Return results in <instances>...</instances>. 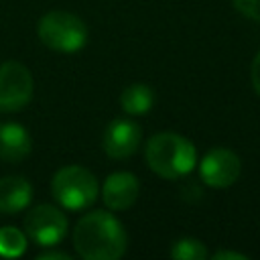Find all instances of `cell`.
Returning <instances> with one entry per match:
<instances>
[{"label": "cell", "instance_id": "obj_1", "mask_svg": "<svg viewBox=\"0 0 260 260\" xmlns=\"http://www.w3.org/2000/svg\"><path fill=\"white\" fill-rule=\"evenodd\" d=\"M128 236L110 211L85 213L73 228L75 252L85 260H116L126 252Z\"/></svg>", "mask_w": 260, "mask_h": 260}, {"label": "cell", "instance_id": "obj_2", "mask_svg": "<svg viewBox=\"0 0 260 260\" xmlns=\"http://www.w3.org/2000/svg\"><path fill=\"white\" fill-rule=\"evenodd\" d=\"M146 165L162 179H181L189 175L197 162L193 142L177 132H158L146 142Z\"/></svg>", "mask_w": 260, "mask_h": 260}, {"label": "cell", "instance_id": "obj_3", "mask_svg": "<svg viewBox=\"0 0 260 260\" xmlns=\"http://www.w3.org/2000/svg\"><path fill=\"white\" fill-rule=\"evenodd\" d=\"M39 41L57 53H77L87 43L85 22L67 10H51L37 22Z\"/></svg>", "mask_w": 260, "mask_h": 260}, {"label": "cell", "instance_id": "obj_4", "mask_svg": "<svg viewBox=\"0 0 260 260\" xmlns=\"http://www.w3.org/2000/svg\"><path fill=\"white\" fill-rule=\"evenodd\" d=\"M98 191L100 187L95 175L89 173L85 167H77V165L59 169L51 181V193L55 201L69 211L87 209L95 201Z\"/></svg>", "mask_w": 260, "mask_h": 260}, {"label": "cell", "instance_id": "obj_5", "mask_svg": "<svg viewBox=\"0 0 260 260\" xmlns=\"http://www.w3.org/2000/svg\"><path fill=\"white\" fill-rule=\"evenodd\" d=\"M69 221L67 215L61 211V207L51 203H41L32 207L24 215V234L39 246H55L59 244L67 234Z\"/></svg>", "mask_w": 260, "mask_h": 260}, {"label": "cell", "instance_id": "obj_6", "mask_svg": "<svg viewBox=\"0 0 260 260\" xmlns=\"http://www.w3.org/2000/svg\"><path fill=\"white\" fill-rule=\"evenodd\" d=\"M32 75L18 61H4L0 65V110L18 112L32 98Z\"/></svg>", "mask_w": 260, "mask_h": 260}, {"label": "cell", "instance_id": "obj_7", "mask_svg": "<svg viewBox=\"0 0 260 260\" xmlns=\"http://www.w3.org/2000/svg\"><path fill=\"white\" fill-rule=\"evenodd\" d=\"M242 173L240 156L230 148H211L205 152V156L199 162V175L201 181L213 189H225L232 187Z\"/></svg>", "mask_w": 260, "mask_h": 260}, {"label": "cell", "instance_id": "obj_8", "mask_svg": "<svg viewBox=\"0 0 260 260\" xmlns=\"http://www.w3.org/2000/svg\"><path fill=\"white\" fill-rule=\"evenodd\" d=\"M142 140V132L140 126L134 120L128 118H118L112 120L108 124V128L104 130V138H102V146L104 152L110 158H128L132 156Z\"/></svg>", "mask_w": 260, "mask_h": 260}, {"label": "cell", "instance_id": "obj_9", "mask_svg": "<svg viewBox=\"0 0 260 260\" xmlns=\"http://www.w3.org/2000/svg\"><path fill=\"white\" fill-rule=\"evenodd\" d=\"M138 191H140V185L132 173L116 171L106 179V183L102 187V199H104L108 209L124 211L136 203Z\"/></svg>", "mask_w": 260, "mask_h": 260}, {"label": "cell", "instance_id": "obj_10", "mask_svg": "<svg viewBox=\"0 0 260 260\" xmlns=\"http://www.w3.org/2000/svg\"><path fill=\"white\" fill-rule=\"evenodd\" d=\"M32 140L24 126L16 122L0 124V158L6 162H20L30 154Z\"/></svg>", "mask_w": 260, "mask_h": 260}, {"label": "cell", "instance_id": "obj_11", "mask_svg": "<svg viewBox=\"0 0 260 260\" xmlns=\"http://www.w3.org/2000/svg\"><path fill=\"white\" fill-rule=\"evenodd\" d=\"M32 199V187L24 177L10 175L0 179V213H18L28 207Z\"/></svg>", "mask_w": 260, "mask_h": 260}, {"label": "cell", "instance_id": "obj_12", "mask_svg": "<svg viewBox=\"0 0 260 260\" xmlns=\"http://www.w3.org/2000/svg\"><path fill=\"white\" fill-rule=\"evenodd\" d=\"M120 106L128 116H142L154 106V91L144 83H132L122 91Z\"/></svg>", "mask_w": 260, "mask_h": 260}, {"label": "cell", "instance_id": "obj_13", "mask_svg": "<svg viewBox=\"0 0 260 260\" xmlns=\"http://www.w3.org/2000/svg\"><path fill=\"white\" fill-rule=\"evenodd\" d=\"M26 250V234L14 225L0 228V256L16 258Z\"/></svg>", "mask_w": 260, "mask_h": 260}, {"label": "cell", "instance_id": "obj_14", "mask_svg": "<svg viewBox=\"0 0 260 260\" xmlns=\"http://www.w3.org/2000/svg\"><path fill=\"white\" fill-rule=\"evenodd\" d=\"M169 254L175 260H205L209 256L205 244L201 240H197V238H181V240H177Z\"/></svg>", "mask_w": 260, "mask_h": 260}, {"label": "cell", "instance_id": "obj_15", "mask_svg": "<svg viewBox=\"0 0 260 260\" xmlns=\"http://www.w3.org/2000/svg\"><path fill=\"white\" fill-rule=\"evenodd\" d=\"M234 8L242 16L260 22V0H234Z\"/></svg>", "mask_w": 260, "mask_h": 260}, {"label": "cell", "instance_id": "obj_16", "mask_svg": "<svg viewBox=\"0 0 260 260\" xmlns=\"http://www.w3.org/2000/svg\"><path fill=\"white\" fill-rule=\"evenodd\" d=\"M211 260H248V256L236 250H217L211 254Z\"/></svg>", "mask_w": 260, "mask_h": 260}, {"label": "cell", "instance_id": "obj_17", "mask_svg": "<svg viewBox=\"0 0 260 260\" xmlns=\"http://www.w3.org/2000/svg\"><path fill=\"white\" fill-rule=\"evenodd\" d=\"M250 79H252V85L256 89V93L260 95V51L256 53L254 61H252V67H250Z\"/></svg>", "mask_w": 260, "mask_h": 260}, {"label": "cell", "instance_id": "obj_18", "mask_svg": "<svg viewBox=\"0 0 260 260\" xmlns=\"http://www.w3.org/2000/svg\"><path fill=\"white\" fill-rule=\"evenodd\" d=\"M67 260L69 258V254H65V252H59V250H51V252H41L39 256H37V260Z\"/></svg>", "mask_w": 260, "mask_h": 260}]
</instances>
